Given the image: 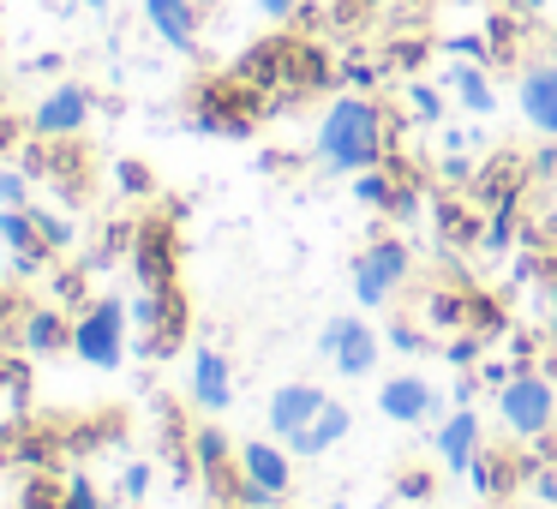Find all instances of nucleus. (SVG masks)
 Here are the masks:
<instances>
[{
  "instance_id": "obj_29",
  "label": "nucleus",
  "mask_w": 557,
  "mask_h": 509,
  "mask_svg": "<svg viewBox=\"0 0 557 509\" xmlns=\"http://www.w3.org/2000/svg\"><path fill=\"white\" fill-rule=\"evenodd\" d=\"M258 7H264L270 18H288V13H294V0H258Z\"/></svg>"
},
{
  "instance_id": "obj_30",
  "label": "nucleus",
  "mask_w": 557,
  "mask_h": 509,
  "mask_svg": "<svg viewBox=\"0 0 557 509\" xmlns=\"http://www.w3.org/2000/svg\"><path fill=\"white\" fill-rule=\"evenodd\" d=\"M13 138H18V121H0V150L13 145Z\"/></svg>"
},
{
  "instance_id": "obj_28",
  "label": "nucleus",
  "mask_w": 557,
  "mask_h": 509,
  "mask_svg": "<svg viewBox=\"0 0 557 509\" xmlns=\"http://www.w3.org/2000/svg\"><path fill=\"white\" fill-rule=\"evenodd\" d=\"M413 109H420L425 121H432V114H437V97H432V90H413Z\"/></svg>"
},
{
  "instance_id": "obj_4",
  "label": "nucleus",
  "mask_w": 557,
  "mask_h": 509,
  "mask_svg": "<svg viewBox=\"0 0 557 509\" xmlns=\"http://www.w3.org/2000/svg\"><path fill=\"white\" fill-rule=\"evenodd\" d=\"M133 270L145 288H169L181 276V234H174L169 216H145L133 228Z\"/></svg>"
},
{
  "instance_id": "obj_8",
  "label": "nucleus",
  "mask_w": 557,
  "mask_h": 509,
  "mask_svg": "<svg viewBox=\"0 0 557 509\" xmlns=\"http://www.w3.org/2000/svg\"><path fill=\"white\" fill-rule=\"evenodd\" d=\"M318 348H324L330 360H336V372H348V377H366L377 365V336L360 324V318H330Z\"/></svg>"
},
{
  "instance_id": "obj_18",
  "label": "nucleus",
  "mask_w": 557,
  "mask_h": 509,
  "mask_svg": "<svg viewBox=\"0 0 557 509\" xmlns=\"http://www.w3.org/2000/svg\"><path fill=\"white\" fill-rule=\"evenodd\" d=\"M0 240L13 246V252H30V246H42V234H37V216H30V204H25V210H0Z\"/></svg>"
},
{
  "instance_id": "obj_31",
  "label": "nucleus",
  "mask_w": 557,
  "mask_h": 509,
  "mask_svg": "<svg viewBox=\"0 0 557 509\" xmlns=\"http://www.w3.org/2000/svg\"><path fill=\"white\" fill-rule=\"evenodd\" d=\"M85 7H90V13H102V7H109V0H85Z\"/></svg>"
},
{
  "instance_id": "obj_13",
  "label": "nucleus",
  "mask_w": 557,
  "mask_h": 509,
  "mask_svg": "<svg viewBox=\"0 0 557 509\" xmlns=\"http://www.w3.org/2000/svg\"><path fill=\"white\" fill-rule=\"evenodd\" d=\"M145 18L157 25V37L169 42V49H193V42H198L193 0H145Z\"/></svg>"
},
{
  "instance_id": "obj_14",
  "label": "nucleus",
  "mask_w": 557,
  "mask_h": 509,
  "mask_svg": "<svg viewBox=\"0 0 557 509\" xmlns=\"http://www.w3.org/2000/svg\"><path fill=\"white\" fill-rule=\"evenodd\" d=\"M473 449H480V413H449L444 432H437V456H444V468L468 473L473 461H480Z\"/></svg>"
},
{
  "instance_id": "obj_26",
  "label": "nucleus",
  "mask_w": 557,
  "mask_h": 509,
  "mask_svg": "<svg viewBox=\"0 0 557 509\" xmlns=\"http://www.w3.org/2000/svg\"><path fill=\"white\" fill-rule=\"evenodd\" d=\"M354 193H360L366 204H396V193H389L384 174H360V186H354Z\"/></svg>"
},
{
  "instance_id": "obj_12",
  "label": "nucleus",
  "mask_w": 557,
  "mask_h": 509,
  "mask_svg": "<svg viewBox=\"0 0 557 509\" xmlns=\"http://www.w3.org/2000/svg\"><path fill=\"white\" fill-rule=\"evenodd\" d=\"M193 401L205 413H228L234 408V377H228V360H222V353H198L193 360Z\"/></svg>"
},
{
  "instance_id": "obj_15",
  "label": "nucleus",
  "mask_w": 557,
  "mask_h": 509,
  "mask_svg": "<svg viewBox=\"0 0 557 509\" xmlns=\"http://www.w3.org/2000/svg\"><path fill=\"white\" fill-rule=\"evenodd\" d=\"M384 413L389 420H401V425H413V420H425V413H432V384H425V377H389L384 384Z\"/></svg>"
},
{
  "instance_id": "obj_23",
  "label": "nucleus",
  "mask_w": 557,
  "mask_h": 509,
  "mask_svg": "<svg viewBox=\"0 0 557 509\" xmlns=\"http://www.w3.org/2000/svg\"><path fill=\"white\" fill-rule=\"evenodd\" d=\"M114 181H121L126 198H150V193H157V181H150L145 162H121V169H114Z\"/></svg>"
},
{
  "instance_id": "obj_24",
  "label": "nucleus",
  "mask_w": 557,
  "mask_h": 509,
  "mask_svg": "<svg viewBox=\"0 0 557 509\" xmlns=\"http://www.w3.org/2000/svg\"><path fill=\"white\" fill-rule=\"evenodd\" d=\"M61 509H102L97 485H90V480H66V492H61Z\"/></svg>"
},
{
  "instance_id": "obj_21",
  "label": "nucleus",
  "mask_w": 557,
  "mask_h": 509,
  "mask_svg": "<svg viewBox=\"0 0 557 509\" xmlns=\"http://www.w3.org/2000/svg\"><path fill=\"white\" fill-rule=\"evenodd\" d=\"M456 90H461V102H468L473 114H492L497 109V97H492V85H485L480 73H456Z\"/></svg>"
},
{
  "instance_id": "obj_22",
  "label": "nucleus",
  "mask_w": 557,
  "mask_h": 509,
  "mask_svg": "<svg viewBox=\"0 0 557 509\" xmlns=\"http://www.w3.org/2000/svg\"><path fill=\"white\" fill-rule=\"evenodd\" d=\"M61 492H66V485H54V480H25L18 509H61Z\"/></svg>"
},
{
  "instance_id": "obj_19",
  "label": "nucleus",
  "mask_w": 557,
  "mask_h": 509,
  "mask_svg": "<svg viewBox=\"0 0 557 509\" xmlns=\"http://www.w3.org/2000/svg\"><path fill=\"white\" fill-rule=\"evenodd\" d=\"M30 216H37V234H42V246H49V252H66V246L78 240V228L61 216V210H30Z\"/></svg>"
},
{
  "instance_id": "obj_2",
  "label": "nucleus",
  "mask_w": 557,
  "mask_h": 509,
  "mask_svg": "<svg viewBox=\"0 0 557 509\" xmlns=\"http://www.w3.org/2000/svg\"><path fill=\"white\" fill-rule=\"evenodd\" d=\"M73 353L97 372H114L126 360V306L121 300H90L73 312Z\"/></svg>"
},
{
  "instance_id": "obj_1",
  "label": "nucleus",
  "mask_w": 557,
  "mask_h": 509,
  "mask_svg": "<svg viewBox=\"0 0 557 509\" xmlns=\"http://www.w3.org/2000/svg\"><path fill=\"white\" fill-rule=\"evenodd\" d=\"M318 157H324L336 174L372 169V162L384 157V114H377L366 97H342L336 109L324 114V126H318Z\"/></svg>"
},
{
  "instance_id": "obj_5",
  "label": "nucleus",
  "mask_w": 557,
  "mask_h": 509,
  "mask_svg": "<svg viewBox=\"0 0 557 509\" xmlns=\"http://www.w3.org/2000/svg\"><path fill=\"white\" fill-rule=\"evenodd\" d=\"M497 413H504L516 432H545V425L557 420V389L545 384V377H533V372H521V377H509L504 384V396H497Z\"/></svg>"
},
{
  "instance_id": "obj_27",
  "label": "nucleus",
  "mask_w": 557,
  "mask_h": 509,
  "mask_svg": "<svg viewBox=\"0 0 557 509\" xmlns=\"http://www.w3.org/2000/svg\"><path fill=\"white\" fill-rule=\"evenodd\" d=\"M121 485H126V497H145V492H150V468H145V461H133Z\"/></svg>"
},
{
  "instance_id": "obj_10",
  "label": "nucleus",
  "mask_w": 557,
  "mask_h": 509,
  "mask_svg": "<svg viewBox=\"0 0 557 509\" xmlns=\"http://www.w3.org/2000/svg\"><path fill=\"white\" fill-rule=\"evenodd\" d=\"M324 389L318 384H282L276 396H270V432L282 437V444H288L294 432H306V425H312V413L324 408Z\"/></svg>"
},
{
  "instance_id": "obj_25",
  "label": "nucleus",
  "mask_w": 557,
  "mask_h": 509,
  "mask_svg": "<svg viewBox=\"0 0 557 509\" xmlns=\"http://www.w3.org/2000/svg\"><path fill=\"white\" fill-rule=\"evenodd\" d=\"M49 246H30V252H13V276H42L49 270Z\"/></svg>"
},
{
  "instance_id": "obj_3",
  "label": "nucleus",
  "mask_w": 557,
  "mask_h": 509,
  "mask_svg": "<svg viewBox=\"0 0 557 509\" xmlns=\"http://www.w3.org/2000/svg\"><path fill=\"white\" fill-rule=\"evenodd\" d=\"M133 324L145 330V342H138V348L150 353V360H162V353H174L186 342V294L174 288H145L133 300Z\"/></svg>"
},
{
  "instance_id": "obj_20",
  "label": "nucleus",
  "mask_w": 557,
  "mask_h": 509,
  "mask_svg": "<svg viewBox=\"0 0 557 509\" xmlns=\"http://www.w3.org/2000/svg\"><path fill=\"white\" fill-rule=\"evenodd\" d=\"M30 174L25 169H13V162H0V210H25L30 204Z\"/></svg>"
},
{
  "instance_id": "obj_16",
  "label": "nucleus",
  "mask_w": 557,
  "mask_h": 509,
  "mask_svg": "<svg viewBox=\"0 0 557 509\" xmlns=\"http://www.w3.org/2000/svg\"><path fill=\"white\" fill-rule=\"evenodd\" d=\"M521 114L540 133H557V66H540V73L521 78Z\"/></svg>"
},
{
  "instance_id": "obj_6",
  "label": "nucleus",
  "mask_w": 557,
  "mask_h": 509,
  "mask_svg": "<svg viewBox=\"0 0 557 509\" xmlns=\"http://www.w3.org/2000/svg\"><path fill=\"white\" fill-rule=\"evenodd\" d=\"M90 90L85 85H54L49 97L37 102V114H30V133L37 138H78L90 126Z\"/></svg>"
},
{
  "instance_id": "obj_7",
  "label": "nucleus",
  "mask_w": 557,
  "mask_h": 509,
  "mask_svg": "<svg viewBox=\"0 0 557 509\" xmlns=\"http://www.w3.org/2000/svg\"><path fill=\"white\" fill-rule=\"evenodd\" d=\"M294 480L288 456H282L276 444H240V497L246 504H270V497H282Z\"/></svg>"
},
{
  "instance_id": "obj_17",
  "label": "nucleus",
  "mask_w": 557,
  "mask_h": 509,
  "mask_svg": "<svg viewBox=\"0 0 557 509\" xmlns=\"http://www.w3.org/2000/svg\"><path fill=\"white\" fill-rule=\"evenodd\" d=\"M342 432H348V408H342V401H324V408L312 413V425L288 437V449H294V456H324Z\"/></svg>"
},
{
  "instance_id": "obj_11",
  "label": "nucleus",
  "mask_w": 557,
  "mask_h": 509,
  "mask_svg": "<svg viewBox=\"0 0 557 509\" xmlns=\"http://www.w3.org/2000/svg\"><path fill=\"white\" fill-rule=\"evenodd\" d=\"M18 342H25L30 353H66L73 348V318L61 312V306H30L25 312V324H18Z\"/></svg>"
},
{
  "instance_id": "obj_9",
  "label": "nucleus",
  "mask_w": 557,
  "mask_h": 509,
  "mask_svg": "<svg viewBox=\"0 0 557 509\" xmlns=\"http://www.w3.org/2000/svg\"><path fill=\"white\" fill-rule=\"evenodd\" d=\"M401 270H408V252H401L396 240H377L372 252L354 264V294H360V306H384L389 294L401 288Z\"/></svg>"
}]
</instances>
